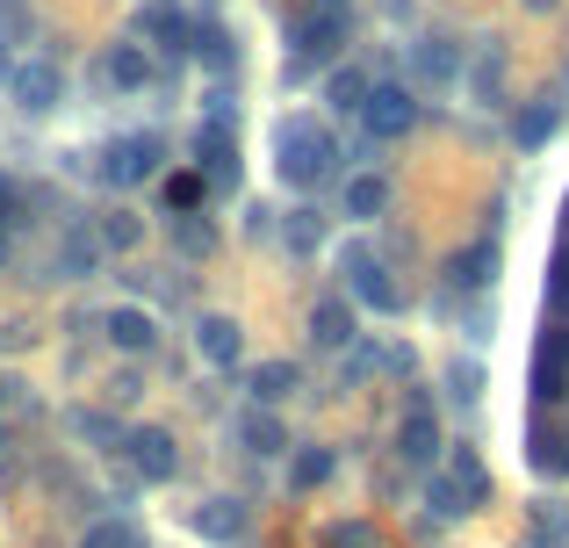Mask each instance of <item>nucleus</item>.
Returning a JSON list of instances; mask_svg holds the SVG:
<instances>
[{"mask_svg":"<svg viewBox=\"0 0 569 548\" xmlns=\"http://www.w3.org/2000/svg\"><path fill=\"white\" fill-rule=\"evenodd\" d=\"M274 152H281L274 167H281L289 188H318V181H332V167H339V145L318 116H289V123L274 130Z\"/></svg>","mask_w":569,"mask_h":548,"instance_id":"1","label":"nucleus"},{"mask_svg":"<svg viewBox=\"0 0 569 548\" xmlns=\"http://www.w3.org/2000/svg\"><path fill=\"white\" fill-rule=\"evenodd\" d=\"M339 43H347V14H339V8H310V14H296V29H289V80H303L310 66H325Z\"/></svg>","mask_w":569,"mask_h":548,"instance_id":"2","label":"nucleus"},{"mask_svg":"<svg viewBox=\"0 0 569 548\" xmlns=\"http://www.w3.org/2000/svg\"><path fill=\"white\" fill-rule=\"evenodd\" d=\"M159 159H167V138H152V130H138V138H116L109 152H101V181L109 188H138V181H152L159 173Z\"/></svg>","mask_w":569,"mask_h":548,"instance_id":"3","label":"nucleus"},{"mask_svg":"<svg viewBox=\"0 0 569 548\" xmlns=\"http://www.w3.org/2000/svg\"><path fill=\"white\" fill-rule=\"evenodd\" d=\"M361 123H368V138H382V145H397L403 130L418 123V87L411 80H382L376 94H368V109H361Z\"/></svg>","mask_w":569,"mask_h":548,"instance_id":"4","label":"nucleus"},{"mask_svg":"<svg viewBox=\"0 0 569 548\" xmlns=\"http://www.w3.org/2000/svg\"><path fill=\"white\" fill-rule=\"evenodd\" d=\"M94 80L109 87V94H144V87H152V58H144V43L138 37H116L109 51L94 58Z\"/></svg>","mask_w":569,"mask_h":548,"instance_id":"5","label":"nucleus"},{"mask_svg":"<svg viewBox=\"0 0 569 548\" xmlns=\"http://www.w3.org/2000/svg\"><path fill=\"white\" fill-rule=\"evenodd\" d=\"M347 289L361 296L368 310H403V289L389 281V268H382L376 246H347Z\"/></svg>","mask_w":569,"mask_h":548,"instance_id":"6","label":"nucleus"},{"mask_svg":"<svg viewBox=\"0 0 569 548\" xmlns=\"http://www.w3.org/2000/svg\"><path fill=\"white\" fill-rule=\"evenodd\" d=\"M411 87H426V94L461 87V43L455 37H418L411 43Z\"/></svg>","mask_w":569,"mask_h":548,"instance_id":"7","label":"nucleus"},{"mask_svg":"<svg viewBox=\"0 0 569 548\" xmlns=\"http://www.w3.org/2000/svg\"><path fill=\"white\" fill-rule=\"evenodd\" d=\"M14 101H22L29 116H51L58 101H66V72H58V58H29V66H14Z\"/></svg>","mask_w":569,"mask_h":548,"instance_id":"8","label":"nucleus"},{"mask_svg":"<svg viewBox=\"0 0 569 548\" xmlns=\"http://www.w3.org/2000/svg\"><path fill=\"white\" fill-rule=\"evenodd\" d=\"M123 455L144 484H173V469H181V448H173V434H159V426H138V434L123 440Z\"/></svg>","mask_w":569,"mask_h":548,"instance_id":"9","label":"nucleus"},{"mask_svg":"<svg viewBox=\"0 0 569 548\" xmlns=\"http://www.w3.org/2000/svg\"><path fill=\"white\" fill-rule=\"evenodd\" d=\"M194 173L238 188V138H231V123H202L194 130Z\"/></svg>","mask_w":569,"mask_h":548,"instance_id":"10","label":"nucleus"},{"mask_svg":"<svg viewBox=\"0 0 569 548\" xmlns=\"http://www.w3.org/2000/svg\"><path fill=\"white\" fill-rule=\"evenodd\" d=\"M569 397V332H548L533 353V405H562Z\"/></svg>","mask_w":569,"mask_h":548,"instance_id":"11","label":"nucleus"},{"mask_svg":"<svg viewBox=\"0 0 569 548\" xmlns=\"http://www.w3.org/2000/svg\"><path fill=\"white\" fill-rule=\"evenodd\" d=\"M397 455H403L411 469H426L432 455H440V419H432L426 397H411V411H403V426H397Z\"/></svg>","mask_w":569,"mask_h":548,"instance_id":"12","label":"nucleus"},{"mask_svg":"<svg viewBox=\"0 0 569 548\" xmlns=\"http://www.w3.org/2000/svg\"><path fill=\"white\" fill-rule=\"evenodd\" d=\"M194 347H202L209 368H238V353H246V332H238V318H202V325H194Z\"/></svg>","mask_w":569,"mask_h":548,"instance_id":"13","label":"nucleus"},{"mask_svg":"<svg viewBox=\"0 0 569 548\" xmlns=\"http://www.w3.org/2000/svg\"><path fill=\"white\" fill-rule=\"evenodd\" d=\"M94 260H101V231L72 225V231H66V246L51 253V275H58V281H80V275H94Z\"/></svg>","mask_w":569,"mask_h":548,"instance_id":"14","label":"nucleus"},{"mask_svg":"<svg viewBox=\"0 0 569 548\" xmlns=\"http://www.w3.org/2000/svg\"><path fill=\"white\" fill-rule=\"evenodd\" d=\"M310 339H318V347H353V339H361V325H353V303H347V296H325V303L310 310Z\"/></svg>","mask_w":569,"mask_h":548,"instance_id":"15","label":"nucleus"},{"mask_svg":"<svg viewBox=\"0 0 569 548\" xmlns=\"http://www.w3.org/2000/svg\"><path fill=\"white\" fill-rule=\"evenodd\" d=\"M238 440H246V455H281L289 448V426H281L267 405H252L246 419H238Z\"/></svg>","mask_w":569,"mask_h":548,"instance_id":"16","label":"nucleus"},{"mask_svg":"<svg viewBox=\"0 0 569 548\" xmlns=\"http://www.w3.org/2000/svg\"><path fill=\"white\" fill-rule=\"evenodd\" d=\"M556 123H562V101L541 94V101H527V109L512 116V138L519 145H548V138H556Z\"/></svg>","mask_w":569,"mask_h":548,"instance_id":"17","label":"nucleus"},{"mask_svg":"<svg viewBox=\"0 0 569 548\" xmlns=\"http://www.w3.org/2000/svg\"><path fill=\"white\" fill-rule=\"evenodd\" d=\"M461 281V289H490V281H498V239H476L469 253H455V268H447Z\"/></svg>","mask_w":569,"mask_h":548,"instance_id":"18","label":"nucleus"},{"mask_svg":"<svg viewBox=\"0 0 569 548\" xmlns=\"http://www.w3.org/2000/svg\"><path fill=\"white\" fill-rule=\"evenodd\" d=\"M533 469L541 477H569V426L533 419Z\"/></svg>","mask_w":569,"mask_h":548,"instance_id":"19","label":"nucleus"},{"mask_svg":"<svg viewBox=\"0 0 569 548\" xmlns=\"http://www.w3.org/2000/svg\"><path fill=\"white\" fill-rule=\"evenodd\" d=\"M194 527H202L209 541H246V506H238V498H209V506L194 512Z\"/></svg>","mask_w":569,"mask_h":548,"instance_id":"20","label":"nucleus"},{"mask_svg":"<svg viewBox=\"0 0 569 548\" xmlns=\"http://www.w3.org/2000/svg\"><path fill=\"white\" fill-rule=\"evenodd\" d=\"M144 37H159V51H167V58H188V37H194V29H188L181 8H152V14H144Z\"/></svg>","mask_w":569,"mask_h":548,"instance_id":"21","label":"nucleus"},{"mask_svg":"<svg viewBox=\"0 0 569 548\" xmlns=\"http://www.w3.org/2000/svg\"><path fill=\"white\" fill-rule=\"evenodd\" d=\"M109 339H116V347H123V353H144V347H152V318H144V310L138 303H123V310H109Z\"/></svg>","mask_w":569,"mask_h":548,"instance_id":"22","label":"nucleus"},{"mask_svg":"<svg viewBox=\"0 0 569 548\" xmlns=\"http://www.w3.org/2000/svg\"><path fill=\"white\" fill-rule=\"evenodd\" d=\"M382 210H389V181H382V173H353V181H347V217L368 225V217H382Z\"/></svg>","mask_w":569,"mask_h":548,"instance_id":"23","label":"nucleus"},{"mask_svg":"<svg viewBox=\"0 0 569 548\" xmlns=\"http://www.w3.org/2000/svg\"><path fill=\"white\" fill-rule=\"evenodd\" d=\"M289 390H296V361H260L252 368V397H260V405H281Z\"/></svg>","mask_w":569,"mask_h":548,"instance_id":"24","label":"nucleus"},{"mask_svg":"<svg viewBox=\"0 0 569 548\" xmlns=\"http://www.w3.org/2000/svg\"><path fill=\"white\" fill-rule=\"evenodd\" d=\"M368 94H376V80H368V72H332V109H347V116H361L368 109Z\"/></svg>","mask_w":569,"mask_h":548,"instance_id":"25","label":"nucleus"},{"mask_svg":"<svg viewBox=\"0 0 569 548\" xmlns=\"http://www.w3.org/2000/svg\"><path fill=\"white\" fill-rule=\"evenodd\" d=\"M14 225H22V188L0 173V268L14 260Z\"/></svg>","mask_w":569,"mask_h":548,"instance_id":"26","label":"nucleus"},{"mask_svg":"<svg viewBox=\"0 0 569 548\" xmlns=\"http://www.w3.org/2000/svg\"><path fill=\"white\" fill-rule=\"evenodd\" d=\"M194 58H202L209 72H231L238 66V43L223 37V29H194Z\"/></svg>","mask_w":569,"mask_h":548,"instance_id":"27","label":"nucleus"},{"mask_svg":"<svg viewBox=\"0 0 569 548\" xmlns=\"http://www.w3.org/2000/svg\"><path fill=\"white\" fill-rule=\"evenodd\" d=\"M476 94L483 101L505 94V43H483V51H476Z\"/></svg>","mask_w":569,"mask_h":548,"instance_id":"28","label":"nucleus"},{"mask_svg":"<svg viewBox=\"0 0 569 548\" xmlns=\"http://www.w3.org/2000/svg\"><path fill=\"white\" fill-rule=\"evenodd\" d=\"M447 477H455V484H461V498H469V506H483V498H490V469H483V462H476V455H469V448H461V455H455V469H447Z\"/></svg>","mask_w":569,"mask_h":548,"instance_id":"29","label":"nucleus"},{"mask_svg":"<svg viewBox=\"0 0 569 548\" xmlns=\"http://www.w3.org/2000/svg\"><path fill=\"white\" fill-rule=\"evenodd\" d=\"M173 246H181L188 260H209L217 253V231H209L202 217H173Z\"/></svg>","mask_w":569,"mask_h":548,"instance_id":"30","label":"nucleus"},{"mask_svg":"<svg viewBox=\"0 0 569 548\" xmlns=\"http://www.w3.org/2000/svg\"><path fill=\"white\" fill-rule=\"evenodd\" d=\"M80 548H144V535H138L130 520H94V527H87V541H80Z\"/></svg>","mask_w":569,"mask_h":548,"instance_id":"31","label":"nucleus"},{"mask_svg":"<svg viewBox=\"0 0 569 548\" xmlns=\"http://www.w3.org/2000/svg\"><path fill=\"white\" fill-rule=\"evenodd\" d=\"M194 202H202V173H173L167 181V217H194Z\"/></svg>","mask_w":569,"mask_h":548,"instance_id":"32","label":"nucleus"},{"mask_svg":"<svg viewBox=\"0 0 569 548\" xmlns=\"http://www.w3.org/2000/svg\"><path fill=\"white\" fill-rule=\"evenodd\" d=\"M130 246H138V217H101V253H130Z\"/></svg>","mask_w":569,"mask_h":548,"instance_id":"33","label":"nucleus"},{"mask_svg":"<svg viewBox=\"0 0 569 548\" xmlns=\"http://www.w3.org/2000/svg\"><path fill=\"white\" fill-rule=\"evenodd\" d=\"M332 462H339L332 448H303V455H296V484H303V491H310V484H325V477H332Z\"/></svg>","mask_w":569,"mask_h":548,"instance_id":"34","label":"nucleus"},{"mask_svg":"<svg viewBox=\"0 0 569 548\" xmlns=\"http://www.w3.org/2000/svg\"><path fill=\"white\" fill-rule=\"evenodd\" d=\"M426 498H432V512H440V520H461V512H476L469 498H461V484H455V477H440V484H432Z\"/></svg>","mask_w":569,"mask_h":548,"instance_id":"35","label":"nucleus"},{"mask_svg":"<svg viewBox=\"0 0 569 548\" xmlns=\"http://www.w3.org/2000/svg\"><path fill=\"white\" fill-rule=\"evenodd\" d=\"M318 239H325V217H318V210H296V217H289V246H296V253H310Z\"/></svg>","mask_w":569,"mask_h":548,"instance_id":"36","label":"nucleus"},{"mask_svg":"<svg viewBox=\"0 0 569 548\" xmlns=\"http://www.w3.org/2000/svg\"><path fill=\"white\" fill-rule=\"evenodd\" d=\"M325 548H382V541L368 520H353V527H325Z\"/></svg>","mask_w":569,"mask_h":548,"instance_id":"37","label":"nucleus"},{"mask_svg":"<svg viewBox=\"0 0 569 548\" xmlns=\"http://www.w3.org/2000/svg\"><path fill=\"white\" fill-rule=\"evenodd\" d=\"M447 382H455V397H461V405H476V397H483V368H447Z\"/></svg>","mask_w":569,"mask_h":548,"instance_id":"38","label":"nucleus"},{"mask_svg":"<svg viewBox=\"0 0 569 548\" xmlns=\"http://www.w3.org/2000/svg\"><path fill=\"white\" fill-rule=\"evenodd\" d=\"M562 535H569L562 512H556V506H533V541H562Z\"/></svg>","mask_w":569,"mask_h":548,"instance_id":"39","label":"nucleus"},{"mask_svg":"<svg viewBox=\"0 0 569 548\" xmlns=\"http://www.w3.org/2000/svg\"><path fill=\"white\" fill-rule=\"evenodd\" d=\"M548 303L569 310V260H556V275H548Z\"/></svg>","mask_w":569,"mask_h":548,"instance_id":"40","label":"nucleus"},{"mask_svg":"<svg viewBox=\"0 0 569 548\" xmlns=\"http://www.w3.org/2000/svg\"><path fill=\"white\" fill-rule=\"evenodd\" d=\"M519 8H527V14H556V0H519Z\"/></svg>","mask_w":569,"mask_h":548,"instance_id":"41","label":"nucleus"},{"mask_svg":"<svg viewBox=\"0 0 569 548\" xmlns=\"http://www.w3.org/2000/svg\"><path fill=\"white\" fill-rule=\"evenodd\" d=\"M310 8H339V14H347V0H310Z\"/></svg>","mask_w":569,"mask_h":548,"instance_id":"42","label":"nucleus"},{"mask_svg":"<svg viewBox=\"0 0 569 548\" xmlns=\"http://www.w3.org/2000/svg\"><path fill=\"white\" fill-rule=\"evenodd\" d=\"M533 548H562V541H533Z\"/></svg>","mask_w":569,"mask_h":548,"instance_id":"43","label":"nucleus"}]
</instances>
